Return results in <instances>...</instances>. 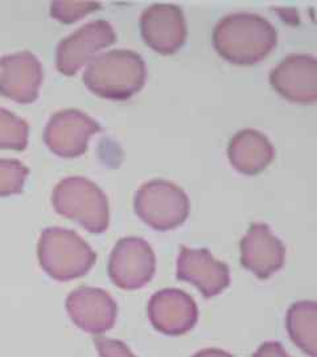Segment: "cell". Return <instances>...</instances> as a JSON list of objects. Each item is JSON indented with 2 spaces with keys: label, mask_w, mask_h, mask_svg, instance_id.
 Wrapping results in <instances>:
<instances>
[{
  "label": "cell",
  "mask_w": 317,
  "mask_h": 357,
  "mask_svg": "<svg viewBox=\"0 0 317 357\" xmlns=\"http://www.w3.org/2000/svg\"><path fill=\"white\" fill-rule=\"evenodd\" d=\"M278 44V32L258 13H230L213 31V45L229 63L254 65L262 61Z\"/></svg>",
  "instance_id": "6da1fadb"
},
{
  "label": "cell",
  "mask_w": 317,
  "mask_h": 357,
  "mask_svg": "<svg viewBox=\"0 0 317 357\" xmlns=\"http://www.w3.org/2000/svg\"><path fill=\"white\" fill-rule=\"evenodd\" d=\"M147 69L139 53L114 50L95 56L84 72V82L102 98L123 101L137 94L146 82Z\"/></svg>",
  "instance_id": "7a4b0ae2"
},
{
  "label": "cell",
  "mask_w": 317,
  "mask_h": 357,
  "mask_svg": "<svg viewBox=\"0 0 317 357\" xmlns=\"http://www.w3.org/2000/svg\"><path fill=\"white\" fill-rule=\"evenodd\" d=\"M40 266L56 281H72L88 274L97 255L75 230L47 228L38 245Z\"/></svg>",
  "instance_id": "3957f363"
},
{
  "label": "cell",
  "mask_w": 317,
  "mask_h": 357,
  "mask_svg": "<svg viewBox=\"0 0 317 357\" xmlns=\"http://www.w3.org/2000/svg\"><path fill=\"white\" fill-rule=\"evenodd\" d=\"M52 204L57 213L75 220L90 233L100 234L109 228L107 196L89 178L69 176L61 180L54 187Z\"/></svg>",
  "instance_id": "277c9868"
},
{
  "label": "cell",
  "mask_w": 317,
  "mask_h": 357,
  "mask_svg": "<svg viewBox=\"0 0 317 357\" xmlns=\"http://www.w3.org/2000/svg\"><path fill=\"white\" fill-rule=\"evenodd\" d=\"M137 215L153 229L172 230L184 224L190 215V197L175 183L155 178L144 183L135 193Z\"/></svg>",
  "instance_id": "5b68a950"
},
{
  "label": "cell",
  "mask_w": 317,
  "mask_h": 357,
  "mask_svg": "<svg viewBox=\"0 0 317 357\" xmlns=\"http://www.w3.org/2000/svg\"><path fill=\"white\" fill-rule=\"evenodd\" d=\"M156 257L151 245L139 237L121 238L110 255L109 275L123 290H138L151 281Z\"/></svg>",
  "instance_id": "8992f818"
},
{
  "label": "cell",
  "mask_w": 317,
  "mask_h": 357,
  "mask_svg": "<svg viewBox=\"0 0 317 357\" xmlns=\"http://www.w3.org/2000/svg\"><path fill=\"white\" fill-rule=\"evenodd\" d=\"M102 130L89 115L77 109H66L52 115L45 126L44 142L59 156L77 158L86 153L90 137Z\"/></svg>",
  "instance_id": "52a82bcc"
},
{
  "label": "cell",
  "mask_w": 317,
  "mask_h": 357,
  "mask_svg": "<svg viewBox=\"0 0 317 357\" xmlns=\"http://www.w3.org/2000/svg\"><path fill=\"white\" fill-rule=\"evenodd\" d=\"M115 40L114 28L109 22H90L59 43L56 52L57 69L66 76L76 75L95 57L97 52L114 44Z\"/></svg>",
  "instance_id": "ba28073f"
},
{
  "label": "cell",
  "mask_w": 317,
  "mask_h": 357,
  "mask_svg": "<svg viewBox=\"0 0 317 357\" xmlns=\"http://www.w3.org/2000/svg\"><path fill=\"white\" fill-rule=\"evenodd\" d=\"M140 31L144 43L162 54L178 52L188 35L183 10L171 3H156L146 8L140 16Z\"/></svg>",
  "instance_id": "9c48e42d"
},
{
  "label": "cell",
  "mask_w": 317,
  "mask_h": 357,
  "mask_svg": "<svg viewBox=\"0 0 317 357\" xmlns=\"http://www.w3.org/2000/svg\"><path fill=\"white\" fill-rule=\"evenodd\" d=\"M66 311L79 330L98 336L114 327L118 305L107 291L81 286L66 298Z\"/></svg>",
  "instance_id": "30bf717a"
},
{
  "label": "cell",
  "mask_w": 317,
  "mask_h": 357,
  "mask_svg": "<svg viewBox=\"0 0 317 357\" xmlns=\"http://www.w3.org/2000/svg\"><path fill=\"white\" fill-rule=\"evenodd\" d=\"M270 84L281 97L291 102H316V57L305 53H292L271 70Z\"/></svg>",
  "instance_id": "8fae6325"
},
{
  "label": "cell",
  "mask_w": 317,
  "mask_h": 357,
  "mask_svg": "<svg viewBox=\"0 0 317 357\" xmlns=\"http://www.w3.org/2000/svg\"><path fill=\"white\" fill-rule=\"evenodd\" d=\"M147 312L153 328L168 336L190 332L199 320V307L194 299L178 289H163L153 294Z\"/></svg>",
  "instance_id": "7c38bea8"
},
{
  "label": "cell",
  "mask_w": 317,
  "mask_h": 357,
  "mask_svg": "<svg viewBox=\"0 0 317 357\" xmlns=\"http://www.w3.org/2000/svg\"><path fill=\"white\" fill-rule=\"evenodd\" d=\"M176 277L180 281L194 284L205 298H213L230 284V268L208 249H190L183 245L178 257Z\"/></svg>",
  "instance_id": "4fadbf2b"
},
{
  "label": "cell",
  "mask_w": 317,
  "mask_h": 357,
  "mask_svg": "<svg viewBox=\"0 0 317 357\" xmlns=\"http://www.w3.org/2000/svg\"><path fill=\"white\" fill-rule=\"evenodd\" d=\"M42 77L41 63L31 52H19L0 59V94L15 102L36 101Z\"/></svg>",
  "instance_id": "5bb4252c"
},
{
  "label": "cell",
  "mask_w": 317,
  "mask_h": 357,
  "mask_svg": "<svg viewBox=\"0 0 317 357\" xmlns=\"http://www.w3.org/2000/svg\"><path fill=\"white\" fill-rule=\"evenodd\" d=\"M286 246L270 227L254 222L241 240L242 266L252 271L259 280H267L284 265Z\"/></svg>",
  "instance_id": "9a60e30c"
},
{
  "label": "cell",
  "mask_w": 317,
  "mask_h": 357,
  "mask_svg": "<svg viewBox=\"0 0 317 357\" xmlns=\"http://www.w3.org/2000/svg\"><path fill=\"white\" fill-rule=\"evenodd\" d=\"M228 156L231 166L241 174L256 175L272 162L275 150L265 134L245 128L229 142Z\"/></svg>",
  "instance_id": "2e32d148"
},
{
  "label": "cell",
  "mask_w": 317,
  "mask_h": 357,
  "mask_svg": "<svg viewBox=\"0 0 317 357\" xmlns=\"http://www.w3.org/2000/svg\"><path fill=\"white\" fill-rule=\"evenodd\" d=\"M287 331L304 354L317 357V305L312 301L293 303L287 312Z\"/></svg>",
  "instance_id": "e0dca14e"
},
{
  "label": "cell",
  "mask_w": 317,
  "mask_h": 357,
  "mask_svg": "<svg viewBox=\"0 0 317 357\" xmlns=\"http://www.w3.org/2000/svg\"><path fill=\"white\" fill-rule=\"evenodd\" d=\"M29 126L24 119L0 107V149L26 150Z\"/></svg>",
  "instance_id": "ac0fdd59"
},
{
  "label": "cell",
  "mask_w": 317,
  "mask_h": 357,
  "mask_svg": "<svg viewBox=\"0 0 317 357\" xmlns=\"http://www.w3.org/2000/svg\"><path fill=\"white\" fill-rule=\"evenodd\" d=\"M29 169L20 160L0 159V196H11L23 191Z\"/></svg>",
  "instance_id": "d6986e66"
},
{
  "label": "cell",
  "mask_w": 317,
  "mask_h": 357,
  "mask_svg": "<svg viewBox=\"0 0 317 357\" xmlns=\"http://www.w3.org/2000/svg\"><path fill=\"white\" fill-rule=\"evenodd\" d=\"M101 8L100 1H53L51 15L61 23H73L88 13Z\"/></svg>",
  "instance_id": "ffe728a7"
},
{
  "label": "cell",
  "mask_w": 317,
  "mask_h": 357,
  "mask_svg": "<svg viewBox=\"0 0 317 357\" xmlns=\"http://www.w3.org/2000/svg\"><path fill=\"white\" fill-rule=\"evenodd\" d=\"M94 345L101 357H137L123 342L109 339L103 336H95L93 339Z\"/></svg>",
  "instance_id": "44dd1931"
},
{
  "label": "cell",
  "mask_w": 317,
  "mask_h": 357,
  "mask_svg": "<svg viewBox=\"0 0 317 357\" xmlns=\"http://www.w3.org/2000/svg\"><path fill=\"white\" fill-rule=\"evenodd\" d=\"M253 357H291L278 342H266L261 345Z\"/></svg>",
  "instance_id": "7402d4cb"
},
{
  "label": "cell",
  "mask_w": 317,
  "mask_h": 357,
  "mask_svg": "<svg viewBox=\"0 0 317 357\" xmlns=\"http://www.w3.org/2000/svg\"><path fill=\"white\" fill-rule=\"evenodd\" d=\"M192 357H235L231 354H229L226 351L222 349H217V348H206L201 349L197 354H194Z\"/></svg>",
  "instance_id": "603a6c76"
}]
</instances>
